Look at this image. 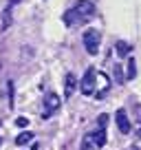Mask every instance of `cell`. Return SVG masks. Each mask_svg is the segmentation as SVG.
Returning a JSON list of instances; mask_svg holds the SVG:
<instances>
[{
  "instance_id": "cell-1",
  "label": "cell",
  "mask_w": 141,
  "mask_h": 150,
  "mask_svg": "<svg viewBox=\"0 0 141 150\" xmlns=\"http://www.w3.org/2000/svg\"><path fill=\"white\" fill-rule=\"evenodd\" d=\"M95 16V5L90 0H77L75 7H70L64 13V24L66 27H75L80 22H86Z\"/></svg>"
},
{
  "instance_id": "cell-2",
  "label": "cell",
  "mask_w": 141,
  "mask_h": 150,
  "mask_svg": "<svg viewBox=\"0 0 141 150\" xmlns=\"http://www.w3.org/2000/svg\"><path fill=\"white\" fill-rule=\"evenodd\" d=\"M84 47H86V51L90 53V55H97V51H99V42H102V35H99V31L97 29H86L84 31Z\"/></svg>"
},
{
  "instance_id": "cell-3",
  "label": "cell",
  "mask_w": 141,
  "mask_h": 150,
  "mask_svg": "<svg viewBox=\"0 0 141 150\" xmlns=\"http://www.w3.org/2000/svg\"><path fill=\"white\" fill-rule=\"evenodd\" d=\"M82 93L84 95H93L95 88H97V71L93 69V66H88L84 73V77H82V84H80Z\"/></svg>"
},
{
  "instance_id": "cell-4",
  "label": "cell",
  "mask_w": 141,
  "mask_h": 150,
  "mask_svg": "<svg viewBox=\"0 0 141 150\" xmlns=\"http://www.w3.org/2000/svg\"><path fill=\"white\" fill-rule=\"evenodd\" d=\"M60 106H62L60 95H57V93H47V95H44V112H42V117L44 119L51 117L53 112L60 110Z\"/></svg>"
},
{
  "instance_id": "cell-5",
  "label": "cell",
  "mask_w": 141,
  "mask_h": 150,
  "mask_svg": "<svg viewBox=\"0 0 141 150\" xmlns=\"http://www.w3.org/2000/svg\"><path fill=\"white\" fill-rule=\"evenodd\" d=\"M115 124H117V130L121 132V135H128V132L132 130L130 117H128V112L123 110V108H119V110L115 112Z\"/></svg>"
},
{
  "instance_id": "cell-6",
  "label": "cell",
  "mask_w": 141,
  "mask_h": 150,
  "mask_svg": "<svg viewBox=\"0 0 141 150\" xmlns=\"http://www.w3.org/2000/svg\"><path fill=\"white\" fill-rule=\"evenodd\" d=\"M110 91V77L104 73H97V88H95V97L97 99H104L106 95H108Z\"/></svg>"
},
{
  "instance_id": "cell-7",
  "label": "cell",
  "mask_w": 141,
  "mask_h": 150,
  "mask_svg": "<svg viewBox=\"0 0 141 150\" xmlns=\"http://www.w3.org/2000/svg\"><path fill=\"white\" fill-rule=\"evenodd\" d=\"M75 86H77V77H75L73 73H66V77H64V97H66V99L73 95Z\"/></svg>"
},
{
  "instance_id": "cell-8",
  "label": "cell",
  "mask_w": 141,
  "mask_h": 150,
  "mask_svg": "<svg viewBox=\"0 0 141 150\" xmlns=\"http://www.w3.org/2000/svg\"><path fill=\"white\" fill-rule=\"evenodd\" d=\"M90 137H93V141H95L97 148H104V146H106V128L104 126H97V130L90 132Z\"/></svg>"
},
{
  "instance_id": "cell-9",
  "label": "cell",
  "mask_w": 141,
  "mask_h": 150,
  "mask_svg": "<svg viewBox=\"0 0 141 150\" xmlns=\"http://www.w3.org/2000/svg\"><path fill=\"white\" fill-rule=\"evenodd\" d=\"M115 51H117L119 57H128V55H130V51H132V44L126 42V40H119V42L115 44Z\"/></svg>"
},
{
  "instance_id": "cell-10",
  "label": "cell",
  "mask_w": 141,
  "mask_h": 150,
  "mask_svg": "<svg viewBox=\"0 0 141 150\" xmlns=\"http://www.w3.org/2000/svg\"><path fill=\"white\" fill-rule=\"evenodd\" d=\"M9 27H11V2L5 7V11H2V31H7Z\"/></svg>"
},
{
  "instance_id": "cell-11",
  "label": "cell",
  "mask_w": 141,
  "mask_h": 150,
  "mask_svg": "<svg viewBox=\"0 0 141 150\" xmlns=\"http://www.w3.org/2000/svg\"><path fill=\"white\" fill-rule=\"evenodd\" d=\"M29 141H33V132L31 130H24V132H20V135L16 137V144L18 146H27Z\"/></svg>"
},
{
  "instance_id": "cell-12",
  "label": "cell",
  "mask_w": 141,
  "mask_h": 150,
  "mask_svg": "<svg viewBox=\"0 0 141 150\" xmlns=\"http://www.w3.org/2000/svg\"><path fill=\"white\" fill-rule=\"evenodd\" d=\"M137 75V64H135V57H128V69H126V80H132Z\"/></svg>"
},
{
  "instance_id": "cell-13",
  "label": "cell",
  "mask_w": 141,
  "mask_h": 150,
  "mask_svg": "<svg viewBox=\"0 0 141 150\" xmlns=\"http://www.w3.org/2000/svg\"><path fill=\"white\" fill-rule=\"evenodd\" d=\"M80 150H97V146H95V141H93V137H90V135H86L84 139H82Z\"/></svg>"
},
{
  "instance_id": "cell-14",
  "label": "cell",
  "mask_w": 141,
  "mask_h": 150,
  "mask_svg": "<svg viewBox=\"0 0 141 150\" xmlns=\"http://www.w3.org/2000/svg\"><path fill=\"white\" fill-rule=\"evenodd\" d=\"M115 80H117V84H123V82H126V75H123L121 64H115Z\"/></svg>"
},
{
  "instance_id": "cell-15",
  "label": "cell",
  "mask_w": 141,
  "mask_h": 150,
  "mask_svg": "<svg viewBox=\"0 0 141 150\" xmlns=\"http://www.w3.org/2000/svg\"><path fill=\"white\" fill-rule=\"evenodd\" d=\"M16 126H18V128H27L29 126V119L27 117H18V119H16Z\"/></svg>"
},
{
  "instance_id": "cell-16",
  "label": "cell",
  "mask_w": 141,
  "mask_h": 150,
  "mask_svg": "<svg viewBox=\"0 0 141 150\" xmlns=\"http://www.w3.org/2000/svg\"><path fill=\"white\" fill-rule=\"evenodd\" d=\"M7 88H9V106L13 108V82H9V84H7Z\"/></svg>"
},
{
  "instance_id": "cell-17",
  "label": "cell",
  "mask_w": 141,
  "mask_h": 150,
  "mask_svg": "<svg viewBox=\"0 0 141 150\" xmlns=\"http://www.w3.org/2000/svg\"><path fill=\"white\" fill-rule=\"evenodd\" d=\"M135 135H137V137L141 139V124H139V128H137V132H135Z\"/></svg>"
},
{
  "instance_id": "cell-18",
  "label": "cell",
  "mask_w": 141,
  "mask_h": 150,
  "mask_svg": "<svg viewBox=\"0 0 141 150\" xmlns=\"http://www.w3.org/2000/svg\"><path fill=\"white\" fill-rule=\"evenodd\" d=\"M132 150H137V148H132Z\"/></svg>"
}]
</instances>
